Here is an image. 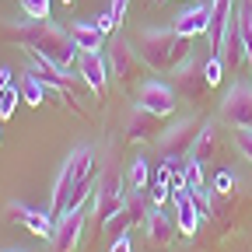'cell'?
<instances>
[{"instance_id": "cb8c5ba5", "label": "cell", "mask_w": 252, "mask_h": 252, "mask_svg": "<svg viewBox=\"0 0 252 252\" xmlns=\"http://www.w3.org/2000/svg\"><path fill=\"white\" fill-rule=\"evenodd\" d=\"M91 196V175L88 179H81L77 186H74V196H70V203H67V210H81V203ZM67 210H63V214H67Z\"/></svg>"}, {"instance_id": "7a4b0ae2", "label": "cell", "mask_w": 252, "mask_h": 252, "mask_svg": "<svg viewBox=\"0 0 252 252\" xmlns=\"http://www.w3.org/2000/svg\"><path fill=\"white\" fill-rule=\"evenodd\" d=\"M133 46L151 70H175L189 60V39L175 28H144Z\"/></svg>"}, {"instance_id": "ac0fdd59", "label": "cell", "mask_w": 252, "mask_h": 252, "mask_svg": "<svg viewBox=\"0 0 252 252\" xmlns=\"http://www.w3.org/2000/svg\"><path fill=\"white\" fill-rule=\"evenodd\" d=\"M158 119H161V116H154V112H147L144 105H137V109L130 112V123H126L123 140H130V144H144V140H151L154 130H161V126H158Z\"/></svg>"}, {"instance_id": "484cf974", "label": "cell", "mask_w": 252, "mask_h": 252, "mask_svg": "<svg viewBox=\"0 0 252 252\" xmlns=\"http://www.w3.org/2000/svg\"><path fill=\"white\" fill-rule=\"evenodd\" d=\"M203 67H207V81H210V88L220 84V77H224V56H210Z\"/></svg>"}, {"instance_id": "4dcf8cb0", "label": "cell", "mask_w": 252, "mask_h": 252, "mask_svg": "<svg viewBox=\"0 0 252 252\" xmlns=\"http://www.w3.org/2000/svg\"><path fill=\"white\" fill-rule=\"evenodd\" d=\"M94 25H98V32H102V35H109L112 28H119V21L112 18V11H102V14H94Z\"/></svg>"}, {"instance_id": "5bb4252c", "label": "cell", "mask_w": 252, "mask_h": 252, "mask_svg": "<svg viewBox=\"0 0 252 252\" xmlns=\"http://www.w3.org/2000/svg\"><path fill=\"white\" fill-rule=\"evenodd\" d=\"M137 105H144L154 116H172L175 112V91L161 81H147V84H140V102Z\"/></svg>"}, {"instance_id": "9a60e30c", "label": "cell", "mask_w": 252, "mask_h": 252, "mask_svg": "<svg viewBox=\"0 0 252 252\" xmlns=\"http://www.w3.org/2000/svg\"><path fill=\"white\" fill-rule=\"evenodd\" d=\"M126 200V193H123V182H119V175L116 172H109L105 179H102V186H98V196H94V214L102 217V224L119 210V203Z\"/></svg>"}, {"instance_id": "d4e9b609", "label": "cell", "mask_w": 252, "mask_h": 252, "mask_svg": "<svg viewBox=\"0 0 252 252\" xmlns=\"http://www.w3.org/2000/svg\"><path fill=\"white\" fill-rule=\"evenodd\" d=\"M21 7H25L28 18H35V21L49 18V0H21Z\"/></svg>"}, {"instance_id": "277c9868", "label": "cell", "mask_w": 252, "mask_h": 252, "mask_svg": "<svg viewBox=\"0 0 252 252\" xmlns=\"http://www.w3.org/2000/svg\"><path fill=\"white\" fill-rule=\"evenodd\" d=\"M200 126H203V123H196V119H179L175 126H168V130L158 137V154H161V161L182 168L179 158L193 154V144H196V137H200Z\"/></svg>"}, {"instance_id": "30bf717a", "label": "cell", "mask_w": 252, "mask_h": 252, "mask_svg": "<svg viewBox=\"0 0 252 252\" xmlns=\"http://www.w3.org/2000/svg\"><path fill=\"white\" fill-rule=\"evenodd\" d=\"M84 231V210H67L63 217H56V228H53V252H74L77 238Z\"/></svg>"}, {"instance_id": "d6a6232c", "label": "cell", "mask_w": 252, "mask_h": 252, "mask_svg": "<svg viewBox=\"0 0 252 252\" xmlns=\"http://www.w3.org/2000/svg\"><path fill=\"white\" fill-rule=\"evenodd\" d=\"M126 7H130V0H112V7H109L112 18H116L119 25H123V18H126Z\"/></svg>"}, {"instance_id": "3957f363", "label": "cell", "mask_w": 252, "mask_h": 252, "mask_svg": "<svg viewBox=\"0 0 252 252\" xmlns=\"http://www.w3.org/2000/svg\"><path fill=\"white\" fill-rule=\"evenodd\" d=\"M91 165H94V151L88 144L70 151V158L63 161V168H60V175L53 182V200H49V214L53 217H63V210H67V203L74 196V186L91 175Z\"/></svg>"}, {"instance_id": "7402d4cb", "label": "cell", "mask_w": 252, "mask_h": 252, "mask_svg": "<svg viewBox=\"0 0 252 252\" xmlns=\"http://www.w3.org/2000/svg\"><path fill=\"white\" fill-rule=\"evenodd\" d=\"M21 98H25L28 105H35V109H39V105L46 102V84H42L35 74H25V84H21Z\"/></svg>"}, {"instance_id": "6da1fadb", "label": "cell", "mask_w": 252, "mask_h": 252, "mask_svg": "<svg viewBox=\"0 0 252 252\" xmlns=\"http://www.w3.org/2000/svg\"><path fill=\"white\" fill-rule=\"evenodd\" d=\"M14 39L25 46V49H32V53H39V56H46V60H53V63H60V67H74V60H77V42H74V35L67 28H60V25H53L49 18L46 21H25V25H18L14 28Z\"/></svg>"}, {"instance_id": "ba28073f", "label": "cell", "mask_w": 252, "mask_h": 252, "mask_svg": "<svg viewBox=\"0 0 252 252\" xmlns=\"http://www.w3.org/2000/svg\"><path fill=\"white\" fill-rule=\"evenodd\" d=\"M175 88H179V94H186L189 102H200L207 94V88H210L207 67H203V63H193V60L179 63V67H175Z\"/></svg>"}, {"instance_id": "2e32d148", "label": "cell", "mask_w": 252, "mask_h": 252, "mask_svg": "<svg viewBox=\"0 0 252 252\" xmlns=\"http://www.w3.org/2000/svg\"><path fill=\"white\" fill-rule=\"evenodd\" d=\"M172 200H175V224H179V231L186 235V238H193L196 235V228H200V210H196V203H193V193H189L186 186H179V189H172Z\"/></svg>"}, {"instance_id": "74e56055", "label": "cell", "mask_w": 252, "mask_h": 252, "mask_svg": "<svg viewBox=\"0 0 252 252\" xmlns=\"http://www.w3.org/2000/svg\"><path fill=\"white\" fill-rule=\"evenodd\" d=\"M0 252H7V249H0ZM11 252H14V249H11Z\"/></svg>"}, {"instance_id": "9c48e42d", "label": "cell", "mask_w": 252, "mask_h": 252, "mask_svg": "<svg viewBox=\"0 0 252 252\" xmlns=\"http://www.w3.org/2000/svg\"><path fill=\"white\" fill-rule=\"evenodd\" d=\"M172 28L179 32V35H186V39L210 35V32H214V11H210V0H207V4L189 7V11H182V14L172 21Z\"/></svg>"}, {"instance_id": "8992f818", "label": "cell", "mask_w": 252, "mask_h": 252, "mask_svg": "<svg viewBox=\"0 0 252 252\" xmlns=\"http://www.w3.org/2000/svg\"><path fill=\"white\" fill-rule=\"evenodd\" d=\"M220 116L235 130H252V84H235L220 98Z\"/></svg>"}, {"instance_id": "4316f807", "label": "cell", "mask_w": 252, "mask_h": 252, "mask_svg": "<svg viewBox=\"0 0 252 252\" xmlns=\"http://www.w3.org/2000/svg\"><path fill=\"white\" fill-rule=\"evenodd\" d=\"M130 186L133 189H147V161L144 158H137L133 168H130Z\"/></svg>"}, {"instance_id": "52a82bcc", "label": "cell", "mask_w": 252, "mask_h": 252, "mask_svg": "<svg viewBox=\"0 0 252 252\" xmlns=\"http://www.w3.org/2000/svg\"><path fill=\"white\" fill-rule=\"evenodd\" d=\"M144 67H147V63L140 60V53H137V46H133V42H116V46L109 49V70L119 77V84H123V88L137 84V81H140V74H144Z\"/></svg>"}, {"instance_id": "f546056e", "label": "cell", "mask_w": 252, "mask_h": 252, "mask_svg": "<svg viewBox=\"0 0 252 252\" xmlns=\"http://www.w3.org/2000/svg\"><path fill=\"white\" fill-rule=\"evenodd\" d=\"M235 144H238V151L252 161V130H235Z\"/></svg>"}, {"instance_id": "f1b7e54d", "label": "cell", "mask_w": 252, "mask_h": 252, "mask_svg": "<svg viewBox=\"0 0 252 252\" xmlns=\"http://www.w3.org/2000/svg\"><path fill=\"white\" fill-rule=\"evenodd\" d=\"M235 186H238V179L231 175V172H217V179H214V189L220 196H228V193H235Z\"/></svg>"}, {"instance_id": "7c38bea8", "label": "cell", "mask_w": 252, "mask_h": 252, "mask_svg": "<svg viewBox=\"0 0 252 252\" xmlns=\"http://www.w3.org/2000/svg\"><path fill=\"white\" fill-rule=\"evenodd\" d=\"M7 214H11V220L25 224L32 235H39V238H53L56 217H53L49 210H35V207H25V203H7Z\"/></svg>"}, {"instance_id": "1f68e13d", "label": "cell", "mask_w": 252, "mask_h": 252, "mask_svg": "<svg viewBox=\"0 0 252 252\" xmlns=\"http://www.w3.org/2000/svg\"><path fill=\"white\" fill-rule=\"evenodd\" d=\"M193 203H196V210H200V217L207 220V217H210V200H207V193H193Z\"/></svg>"}, {"instance_id": "44dd1931", "label": "cell", "mask_w": 252, "mask_h": 252, "mask_svg": "<svg viewBox=\"0 0 252 252\" xmlns=\"http://www.w3.org/2000/svg\"><path fill=\"white\" fill-rule=\"evenodd\" d=\"M182 179H186L189 193H207V182H203V172H200L196 158H186V161H182Z\"/></svg>"}, {"instance_id": "e575fe53", "label": "cell", "mask_w": 252, "mask_h": 252, "mask_svg": "<svg viewBox=\"0 0 252 252\" xmlns=\"http://www.w3.org/2000/svg\"><path fill=\"white\" fill-rule=\"evenodd\" d=\"M245 49H249V60H252V11H245Z\"/></svg>"}, {"instance_id": "d6986e66", "label": "cell", "mask_w": 252, "mask_h": 252, "mask_svg": "<svg viewBox=\"0 0 252 252\" xmlns=\"http://www.w3.org/2000/svg\"><path fill=\"white\" fill-rule=\"evenodd\" d=\"M217 154H220L217 130H214V123H203V126H200V137H196V144H193V154H189V158H196V161L203 165V161H214Z\"/></svg>"}, {"instance_id": "836d02e7", "label": "cell", "mask_w": 252, "mask_h": 252, "mask_svg": "<svg viewBox=\"0 0 252 252\" xmlns=\"http://www.w3.org/2000/svg\"><path fill=\"white\" fill-rule=\"evenodd\" d=\"M109 252H133L130 235H119V238H112V249H109Z\"/></svg>"}, {"instance_id": "8fae6325", "label": "cell", "mask_w": 252, "mask_h": 252, "mask_svg": "<svg viewBox=\"0 0 252 252\" xmlns=\"http://www.w3.org/2000/svg\"><path fill=\"white\" fill-rule=\"evenodd\" d=\"M28 53H32V49H28ZM32 74H35L46 88L60 91V94L74 91V74H67V67H60V63H53V60H46V56H39V53H32Z\"/></svg>"}, {"instance_id": "4fadbf2b", "label": "cell", "mask_w": 252, "mask_h": 252, "mask_svg": "<svg viewBox=\"0 0 252 252\" xmlns=\"http://www.w3.org/2000/svg\"><path fill=\"white\" fill-rule=\"evenodd\" d=\"M144 231H147V245H151V249L165 252V249L172 245V235H175V220H172L161 207L151 203V210H147V217H144Z\"/></svg>"}, {"instance_id": "5b68a950", "label": "cell", "mask_w": 252, "mask_h": 252, "mask_svg": "<svg viewBox=\"0 0 252 252\" xmlns=\"http://www.w3.org/2000/svg\"><path fill=\"white\" fill-rule=\"evenodd\" d=\"M147 210H151V203H147V196H144V189H133V196H126L123 203H119V210L105 220V235H112V238H119V235H126L133 224H140V220L147 217Z\"/></svg>"}, {"instance_id": "83f0119b", "label": "cell", "mask_w": 252, "mask_h": 252, "mask_svg": "<svg viewBox=\"0 0 252 252\" xmlns=\"http://www.w3.org/2000/svg\"><path fill=\"white\" fill-rule=\"evenodd\" d=\"M168 196H172V182H161V179H154V186H151V203H154V207H161Z\"/></svg>"}, {"instance_id": "ffe728a7", "label": "cell", "mask_w": 252, "mask_h": 252, "mask_svg": "<svg viewBox=\"0 0 252 252\" xmlns=\"http://www.w3.org/2000/svg\"><path fill=\"white\" fill-rule=\"evenodd\" d=\"M70 35H74V42H77L81 53H98L102 42H105V35L98 32V25H94V21H77V25L70 28Z\"/></svg>"}, {"instance_id": "f35d334b", "label": "cell", "mask_w": 252, "mask_h": 252, "mask_svg": "<svg viewBox=\"0 0 252 252\" xmlns=\"http://www.w3.org/2000/svg\"><path fill=\"white\" fill-rule=\"evenodd\" d=\"M158 4H165V0H158Z\"/></svg>"}, {"instance_id": "d590c367", "label": "cell", "mask_w": 252, "mask_h": 252, "mask_svg": "<svg viewBox=\"0 0 252 252\" xmlns=\"http://www.w3.org/2000/svg\"><path fill=\"white\" fill-rule=\"evenodd\" d=\"M11 88V70L4 67V70H0V91H7Z\"/></svg>"}, {"instance_id": "603a6c76", "label": "cell", "mask_w": 252, "mask_h": 252, "mask_svg": "<svg viewBox=\"0 0 252 252\" xmlns=\"http://www.w3.org/2000/svg\"><path fill=\"white\" fill-rule=\"evenodd\" d=\"M18 102H21V91L11 84L7 91H0V119H11L14 116V109H18Z\"/></svg>"}, {"instance_id": "8d00e7d4", "label": "cell", "mask_w": 252, "mask_h": 252, "mask_svg": "<svg viewBox=\"0 0 252 252\" xmlns=\"http://www.w3.org/2000/svg\"><path fill=\"white\" fill-rule=\"evenodd\" d=\"M60 4H63V7H70V4H74V0H60Z\"/></svg>"}, {"instance_id": "e0dca14e", "label": "cell", "mask_w": 252, "mask_h": 252, "mask_svg": "<svg viewBox=\"0 0 252 252\" xmlns=\"http://www.w3.org/2000/svg\"><path fill=\"white\" fill-rule=\"evenodd\" d=\"M109 63L98 56V53H84L81 56V81L94 91V94H98V98H102V94H105V84H109Z\"/></svg>"}]
</instances>
